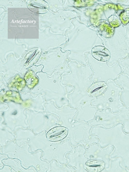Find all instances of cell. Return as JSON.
Listing matches in <instances>:
<instances>
[{"label":"cell","mask_w":129,"mask_h":172,"mask_svg":"<svg viewBox=\"0 0 129 172\" xmlns=\"http://www.w3.org/2000/svg\"><path fill=\"white\" fill-rule=\"evenodd\" d=\"M17 113V112L16 111H15L13 112L12 114L15 115Z\"/></svg>","instance_id":"277c9868"},{"label":"cell","mask_w":129,"mask_h":172,"mask_svg":"<svg viewBox=\"0 0 129 172\" xmlns=\"http://www.w3.org/2000/svg\"><path fill=\"white\" fill-rule=\"evenodd\" d=\"M106 88V86L104 83L102 82H98L91 86L88 89V92L91 96H96L102 93Z\"/></svg>","instance_id":"6da1fadb"},{"label":"cell","mask_w":129,"mask_h":172,"mask_svg":"<svg viewBox=\"0 0 129 172\" xmlns=\"http://www.w3.org/2000/svg\"><path fill=\"white\" fill-rule=\"evenodd\" d=\"M67 133V129L64 127H58L52 131L49 136V139L52 141H56L63 138Z\"/></svg>","instance_id":"7a4b0ae2"},{"label":"cell","mask_w":129,"mask_h":172,"mask_svg":"<svg viewBox=\"0 0 129 172\" xmlns=\"http://www.w3.org/2000/svg\"><path fill=\"white\" fill-rule=\"evenodd\" d=\"M86 164L88 167L91 168H96L97 170V169H98L99 170H101L104 166L103 163L102 161L99 160L89 161L87 162Z\"/></svg>","instance_id":"3957f363"}]
</instances>
